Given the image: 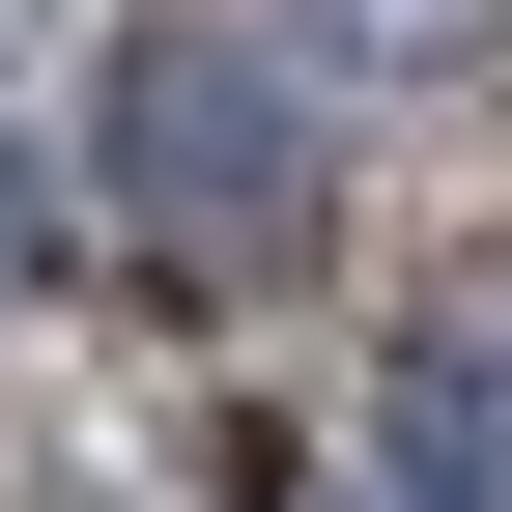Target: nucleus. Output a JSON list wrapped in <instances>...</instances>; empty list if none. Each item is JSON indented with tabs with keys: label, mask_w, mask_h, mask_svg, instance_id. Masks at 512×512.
<instances>
[{
	"label": "nucleus",
	"mask_w": 512,
	"mask_h": 512,
	"mask_svg": "<svg viewBox=\"0 0 512 512\" xmlns=\"http://www.w3.org/2000/svg\"><path fill=\"white\" fill-rule=\"evenodd\" d=\"M86 200H114V256H143V285H200V313L313 285V256H342L313 57H285V29H228V0H143V29L86 57Z\"/></svg>",
	"instance_id": "f257e3e1"
},
{
	"label": "nucleus",
	"mask_w": 512,
	"mask_h": 512,
	"mask_svg": "<svg viewBox=\"0 0 512 512\" xmlns=\"http://www.w3.org/2000/svg\"><path fill=\"white\" fill-rule=\"evenodd\" d=\"M57 228H114V200H86V171H57V143H0V313L57 285Z\"/></svg>",
	"instance_id": "20e7f679"
},
{
	"label": "nucleus",
	"mask_w": 512,
	"mask_h": 512,
	"mask_svg": "<svg viewBox=\"0 0 512 512\" xmlns=\"http://www.w3.org/2000/svg\"><path fill=\"white\" fill-rule=\"evenodd\" d=\"M370 456H399V512H512V313H427L399 399H370Z\"/></svg>",
	"instance_id": "f03ea898"
},
{
	"label": "nucleus",
	"mask_w": 512,
	"mask_h": 512,
	"mask_svg": "<svg viewBox=\"0 0 512 512\" xmlns=\"http://www.w3.org/2000/svg\"><path fill=\"white\" fill-rule=\"evenodd\" d=\"M256 29H285L313 86H484V57H512V0H256Z\"/></svg>",
	"instance_id": "7ed1b4c3"
}]
</instances>
